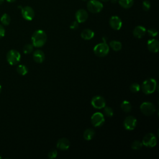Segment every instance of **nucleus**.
Masks as SVG:
<instances>
[{
	"label": "nucleus",
	"instance_id": "f257e3e1",
	"mask_svg": "<svg viewBox=\"0 0 159 159\" xmlns=\"http://www.w3.org/2000/svg\"><path fill=\"white\" fill-rule=\"evenodd\" d=\"M31 40L33 46L35 47H41L46 43L47 34L42 30H37L33 33Z\"/></svg>",
	"mask_w": 159,
	"mask_h": 159
},
{
	"label": "nucleus",
	"instance_id": "f03ea898",
	"mask_svg": "<svg viewBox=\"0 0 159 159\" xmlns=\"http://www.w3.org/2000/svg\"><path fill=\"white\" fill-rule=\"evenodd\" d=\"M93 51L98 57H104L106 56L109 52V47L106 43V40H104L103 38V42L96 44L93 48Z\"/></svg>",
	"mask_w": 159,
	"mask_h": 159
},
{
	"label": "nucleus",
	"instance_id": "7ed1b4c3",
	"mask_svg": "<svg viewBox=\"0 0 159 159\" xmlns=\"http://www.w3.org/2000/svg\"><path fill=\"white\" fill-rule=\"evenodd\" d=\"M157 88V81L153 78H149L144 81L142 84V91L146 94L153 93Z\"/></svg>",
	"mask_w": 159,
	"mask_h": 159
},
{
	"label": "nucleus",
	"instance_id": "20e7f679",
	"mask_svg": "<svg viewBox=\"0 0 159 159\" xmlns=\"http://www.w3.org/2000/svg\"><path fill=\"white\" fill-rule=\"evenodd\" d=\"M20 54L16 50H9L6 55V59L9 64L11 65H14L17 64L20 60Z\"/></svg>",
	"mask_w": 159,
	"mask_h": 159
},
{
	"label": "nucleus",
	"instance_id": "39448f33",
	"mask_svg": "<svg viewBox=\"0 0 159 159\" xmlns=\"http://www.w3.org/2000/svg\"><path fill=\"white\" fill-rule=\"evenodd\" d=\"M103 8V4L98 0H89L87 3V9L91 13L100 12Z\"/></svg>",
	"mask_w": 159,
	"mask_h": 159
},
{
	"label": "nucleus",
	"instance_id": "423d86ee",
	"mask_svg": "<svg viewBox=\"0 0 159 159\" xmlns=\"http://www.w3.org/2000/svg\"><path fill=\"white\" fill-rule=\"evenodd\" d=\"M142 143L147 147H153L157 143V137L153 133H148L143 138Z\"/></svg>",
	"mask_w": 159,
	"mask_h": 159
},
{
	"label": "nucleus",
	"instance_id": "0eeeda50",
	"mask_svg": "<svg viewBox=\"0 0 159 159\" xmlns=\"http://www.w3.org/2000/svg\"><path fill=\"white\" fill-rule=\"evenodd\" d=\"M141 112L145 116H151L155 111L154 104L150 102H144L140 106Z\"/></svg>",
	"mask_w": 159,
	"mask_h": 159
},
{
	"label": "nucleus",
	"instance_id": "6e6552de",
	"mask_svg": "<svg viewBox=\"0 0 159 159\" xmlns=\"http://www.w3.org/2000/svg\"><path fill=\"white\" fill-rule=\"evenodd\" d=\"M104 115L99 112L94 113L91 117V122L93 126L98 127L101 126L104 122Z\"/></svg>",
	"mask_w": 159,
	"mask_h": 159
},
{
	"label": "nucleus",
	"instance_id": "1a4fd4ad",
	"mask_svg": "<svg viewBox=\"0 0 159 159\" xmlns=\"http://www.w3.org/2000/svg\"><path fill=\"white\" fill-rule=\"evenodd\" d=\"M137 119L132 116H129L125 117L124 121V128L127 130H134L137 125Z\"/></svg>",
	"mask_w": 159,
	"mask_h": 159
},
{
	"label": "nucleus",
	"instance_id": "9d476101",
	"mask_svg": "<svg viewBox=\"0 0 159 159\" xmlns=\"http://www.w3.org/2000/svg\"><path fill=\"white\" fill-rule=\"evenodd\" d=\"M91 105L96 109H102L106 106V101L104 98L101 96H96L91 99Z\"/></svg>",
	"mask_w": 159,
	"mask_h": 159
},
{
	"label": "nucleus",
	"instance_id": "9b49d317",
	"mask_svg": "<svg viewBox=\"0 0 159 159\" xmlns=\"http://www.w3.org/2000/svg\"><path fill=\"white\" fill-rule=\"evenodd\" d=\"M21 14L22 17L27 20H32L35 16L34 11L30 6H25L24 7H22Z\"/></svg>",
	"mask_w": 159,
	"mask_h": 159
},
{
	"label": "nucleus",
	"instance_id": "f8f14e48",
	"mask_svg": "<svg viewBox=\"0 0 159 159\" xmlns=\"http://www.w3.org/2000/svg\"><path fill=\"white\" fill-rule=\"evenodd\" d=\"M109 25L114 30H118L121 29L122 22L119 17L117 16H113L109 19Z\"/></svg>",
	"mask_w": 159,
	"mask_h": 159
},
{
	"label": "nucleus",
	"instance_id": "ddd939ff",
	"mask_svg": "<svg viewBox=\"0 0 159 159\" xmlns=\"http://www.w3.org/2000/svg\"><path fill=\"white\" fill-rule=\"evenodd\" d=\"M88 17V14L86 11L83 9H78L75 13L76 20L78 23H83L85 22Z\"/></svg>",
	"mask_w": 159,
	"mask_h": 159
},
{
	"label": "nucleus",
	"instance_id": "4468645a",
	"mask_svg": "<svg viewBox=\"0 0 159 159\" xmlns=\"http://www.w3.org/2000/svg\"><path fill=\"white\" fill-rule=\"evenodd\" d=\"M147 48L148 50L153 53H157L159 50V42L157 40L152 39L147 42Z\"/></svg>",
	"mask_w": 159,
	"mask_h": 159
},
{
	"label": "nucleus",
	"instance_id": "2eb2a0df",
	"mask_svg": "<svg viewBox=\"0 0 159 159\" xmlns=\"http://www.w3.org/2000/svg\"><path fill=\"white\" fill-rule=\"evenodd\" d=\"M70 145V142L66 138H61L57 142V148L61 150H66Z\"/></svg>",
	"mask_w": 159,
	"mask_h": 159
},
{
	"label": "nucleus",
	"instance_id": "dca6fc26",
	"mask_svg": "<svg viewBox=\"0 0 159 159\" xmlns=\"http://www.w3.org/2000/svg\"><path fill=\"white\" fill-rule=\"evenodd\" d=\"M146 31V29L144 27L137 25L133 30V35L137 39H141L145 35Z\"/></svg>",
	"mask_w": 159,
	"mask_h": 159
},
{
	"label": "nucleus",
	"instance_id": "f3484780",
	"mask_svg": "<svg viewBox=\"0 0 159 159\" xmlns=\"http://www.w3.org/2000/svg\"><path fill=\"white\" fill-rule=\"evenodd\" d=\"M33 59L36 63H41L45 60V54L42 50H37L33 53Z\"/></svg>",
	"mask_w": 159,
	"mask_h": 159
},
{
	"label": "nucleus",
	"instance_id": "a211bd4d",
	"mask_svg": "<svg viewBox=\"0 0 159 159\" xmlns=\"http://www.w3.org/2000/svg\"><path fill=\"white\" fill-rule=\"evenodd\" d=\"M94 36V32L89 29H84L81 33V37L84 40H90Z\"/></svg>",
	"mask_w": 159,
	"mask_h": 159
},
{
	"label": "nucleus",
	"instance_id": "6ab92c4d",
	"mask_svg": "<svg viewBox=\"0 0 159 159\" xmlns=\"http://www.w3.org/2000/svg\"><path fill=\"white\" fill-rule=\"evenodd\" d=\"M95 135V131L93 129H87L83 134V138L86 140H91Z\"/></svg>",
	"mask_w": 159,
	"mask_h": 159
},
{
	"label": "nucleus",
	"instance_id": "aec40b11",
	"mask_svg": "<svg viewBox=\"0 0 159 159\" xmlns=\"http://www.w3.org/2000/svg\"><path fill=\"white\" fill-rule=\"evenodd\" d=\"M119 5L124 9H129L134 4V0H118Z\"/></svg>",
	"mask_w": 159,
	"mask_h": 159
},
{
	"label": "nucleus",
	"instance_id": "412c9836",
	"mask_svg": "<svg viewBox=\"0 0 159 159\" xmlns=\"http://www.w3.org/2000/svg\"><path fill=\"white\" fill-rule=\"evenodd\" d=\"M109 45H110L111 48L114 51H116V52L119 51L122 48V43L120 42H119V41L112 40V41L110 42Z\"/></svg>",
	"mask_w": 159,
	"mask_h": 159
},
{
	"label": "nucleus",
	"instance_id": "4be33fe9",
	"mask_svg": "<svg viewBox=\"0 0 159 159\" xmlns=\"http://www.w3.org/2000/svg\"><path fill=\"white\" fill-rule=\"evenodd\" d=\"M121 109L125 112H129L131 111L132 106L128 101H124L120 104Z\"/></svg>",
	"mask_w": 159,
	"mask_h": 159
},
{
	"label": "nucleus",
	"instance_id": "5701e85b",
	"mask_svg": "<svg viewBox=\"0 0 159 159\" xmlns=\"http://www.w3.org/2000/svg\"><path fill=\"white\" fill-rule=\"evenodd\" d=\"M17 72L20 75H25L28 73V68L24 65H19L16 68Z\"/></svg>",
	"mask_w": 159,
	"mask_h": 159
},
{
	"label": "nucleus",
	"instance_id": "b1692460",
	"mask_svg": "<svg viewBox=\"0 0 159 159\" xmlns=\"http://www.w3.org/2000/svg\"><path fill=\"white\" fill-rule=\"evenodd\" d=\"M1 22L4 25H7L10 24L11 22V17L10 16L6 14V13H4V14H2V16H1Z\"/></svg>",
	"mask_w": 159,
	"mask_h": 159
},
{
	"label": "nucleus",
	"instance_id": "393cba45",
	"mask_svg": "<svg viewBox=\"0 0 159 159\" xmlns=\"http://www.w3.org/2000/svg\"><path fill=\"white\" fill-rule=\"evenodd\" d=\"M142 146H143L142 143L139 140H135L134 142H132V143L131 145L132 148L134 150H139L141 149Z\"/></svg>",
	"mask_w": 159,
	"mask_h": 159
},
{
	"label": "nucleus",
	"instance_id": "a878e982",
	"mask_svg": "<svg viewBox=\"0 0 159 159\" xmlns=\"http://www.w3.org/2000/svg\"><path fill=\"white\" fill-rule=\"evenodd\" d=\"M129 89L130 91L132 92V93H136L137 92H139L140 89V85L137 83H132L130 87H129Z\"/></svg>",
	"mask_w": 159,
	"mask_h": 159
},
{
	"label": "nucleus",
	"instance_id": "bb28decb",
	"mask_svg": "<svg viewBox=\"0 0 159 159\" xmlns=\"http://www.w3.org/2000/svg\"><path fill=\"white\" fill-rule=\"evenodd\" d=\"M103 112L104 114L107 117H112L114 114L113 109L110 107H104Z\"/></svg>",
	"mask_w": 159,
	"mask_h": 159
},
{
	"label": "nucleus",
	"instance_id": "cd10ccee",
	"mask_svg": "<svg viewBox=\"0 0 159 159\" xmlns=\"http://www.w3.org/2000/svg\"><path fill=\"white\" fill-rule=\"evenodd\" d=\"M34 46L32 44H26L23 47V52L25 54L30 53L33 51Z\"/></svg>",
	"mask_w": 159,
	"mask_h": 159
},
{
	"label": "nucleus",
	"instance_id": "c85d7f7f",
	"mask_svg": "<svg viewBox=\"0 0 159 159\" xmlns=\"http://www.w3.org/2000/svg\"><path fill=\"white\" fill-rule=\"evenodd\" d=\"M151 7V4H150V2L148 0H145L143 1L142 2V8L144 11H148Z\"/></svg>",
	"mask_w": 159,
	"mask_h": 159
},
{
	"label": "nucleus",
	"instance_id": "c756f323",
	"mask_svg": "<svg viewBox=\"0 0 159 159\" xmlns=\"http://www.w3.org/2000/svg\"><path fill=\"white\" fill-rule=\"evenodd\" d=\"M147 32L150 35V36L153 37H156L158 34V31L155 29H153V28H152V29H150L147 30Z\"/></svg>",
	"mask_w": 159,
	"mask_h": 159
},
{
	"label": "nucleus",
	"instance_id": "7c9ffc66",
	"mask_svg": "<svg viewBox=\"0 0 159 159\" xmlns=\"http://www.w3.org/2000/svg\"><path fill=\"white\" fill-rule=\"evenodd\" d=\"M57 156V151L56 150H51L48 154V157L50 159L55 158Z\"/></svg>",
	"mask_w": 159,
	"mask_h": 159
},
{
	"label": "nucleus",
	"instance_id": "2f4dec72",
	"mask_svg": "<svg viewBox=\"0 0 159 159\" xmlns=\"http://www.w3.org/2000/svg\"><path fill=\"white\" fill-rule=\"evenodd\" d=\"M78 24H79V23H78L76 20L73 21V22L70 24V29H74V30L76 29L78 27Z\"/></svg>",
	"mask_w": 159,
	"mask_h": 159
},
{
	"label": "nucleus",
	"instance_id": "473e14b6",
	"mask_svg": "<svg viewBox=\"0 0 159 159\" xmlns=\"http://www.w3.org/2000/svg\"><path fill=\"white\" fill-rule=\"evenodd\" d=\"M5 35V29L4 27L0 24V39L3 37Z\"/></svg>",
	"mask_w": 159,
	"mask_h": 159
},
{
	"label": "nucleus",
	"instance_id": "72a5a7b5",
	"mask_svg": "<svg viewBox=\"0 0 159 159\" xmlns=\"http://www.w3.org/2000/svg\"><path fill=\"white\" fill-rule=\"evenodd\" d=\"M7 2H14V1H16V0H6Z\"/></svg>",
	"mask_w": 159,
	"mask_h": 159
},
{
	"label": "nucleus",
	"instance_id": "f704fd0d",
	"mask_svg": "<svg viewBox=\"0 0 159 159\" xmlns=\"http://www.w3.org/2000/svg\"><path fill=\"white\" fill-rule=\"evenodd\" d=\"M4 0H0V5H1L4 2Z\"/></svg>",
	"mask_w": 159,
	"mask_h": 159
},
{
	"label": "nucleus",
	"instance_id": "c9c22d12",
	"mask_svg": "<svg viewBox=\"0 0 159 159\" xmlns=\"http://www.w3.org/2000/svg\"><path fill=\"white\" fill-rule=\"evenodd\" d=\"M100 1H103V2H107V1H109V0H100Z\"/></svg>",
	"mask_w": 159,
	"mask_h": 159
},
{
	"label": "nucleus",
	"instance_id": "e433bc0d",
	"mask_svg": "<svg viewBox=\"0 0 159 159\" xmlns=\"http://www.w3.org/2000/svg\"><path fill=\"white\" fill-rule=\"evenodd\" d=\"M112 1V2H116L117 0H111Z\"/></svg>",
	"mask_w": 159,
	"mask_h": 159
},
{
	"label": "nucleus",
	"instance_id": "4c0bfd02",
	"mask_svg": "<svg viewBox=\"0 0 159 159\" xmlns=\"http://www.w3.org/2000/svg\"><path fill=\"white\" fill-rule=\"evenodd\" d=\"M1 85L0 84V93H1Z\"/></svg>",
	"mask_w": 159,
	"mask_h": 159
},
{
	"label": "nucleus",
	"instance_id": "58836bf2",
	"mask_svg": "<svg viewBox=\"0 0 159 159\" xmlns=\"http://www.w3.org/2000/svg\"><path fill=\"white\" fill-rule=\"evenodd\" d=\"M0 158H1V157H0Z\"/></svg>",
	"mask_w": 159,
	"mask_h": 159
},
{
	"label": "nucleus",
	"instance_id": "ea45409f",
	"mask_svg": "<svg viewBox=\"0 0 159 159\" xmlns=\"http://www.w3.org/2000/svg\"><path fill=\"white\" fill-rule=\"evenodd\" d=\"M83 1H85V0H83Z\"/></svg>",
	"mask_w": 159,
	"mask_h": 159
}]
</instances>
